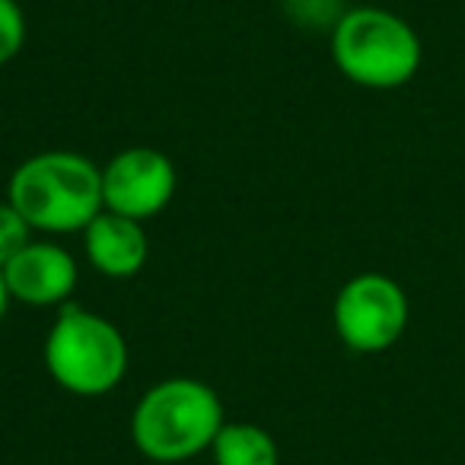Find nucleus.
Segmentation results:
<instances>
[{
	"mask_svg": "<svg viewBox=\"0 0 465 465\" xmlns=\"http://www.w3.org/2000/svg\"><path fill=\"white\" fill-rule=\"evenodd\" d=\"M408 297L389 274L351 278L335 297V331L357 354H382L408 329Z\"/></svg>",
	"mask_w": 465,
	"mask_h": 465,
	"instance_id": "nucleus-5",
	"label": "nucleus"
},
{
	"mask_svg": "<svg viewBox=\"0 0 465 465\" xmlns=\"http://www.w3.org/2000/svg\"><path fill=\"white\" fill-rule=\"evenodd\" d=\"M33 242V226L14 204H0V268Z\"/></svg>",
	"mask_w": 465,
	"mask_h": 465,
	"instance_id": "nucleus-11",
	"label": "nucleus"
},
{
	"mask_svg": "<svg viewBox=\"0 0 465 465\" xmlns=\"http://www.w3.org/2000/svg\"><path fill=\"white\" fill-rule=\"evenodd\" d=\"M341 0H287V10L297 23L303 26H331L344 16V10L338 7Z\"/></svg>",
	"mask_w": 465,
	"mask_h": 465,
	"instance_id": "nucleus-12",
	"label": "nucleus"
},
{
	"mask_svg": "<svg viewBox=\"0 0 465 465\" xmlns=\"http://www.w3.org/2000/svg\"><path fill=\"white\" fill-rule=\"evenodd\" d=\"M4 281L14 300L29 306L64 303L77 287V262L54 242H29L4 265Z\"/></svg>",
	"mask_w": 465,
	"mask_h": 465,
	"instance_id": "nucleus-7",
	"label": "nucleus"
},
{
	"mask_svg": "<svg viewBox=\"0 0 465 465\" xmlns=\"http://www.w3.org/2000/svg\"><path fill=\"white\" fill-rule=\"evenodd\" d=\"M223 424L217 392L201 380L175 376L141 395L131 414V437L150 462L173 465L211 450Z\"/></svg>",
	"mask_w": 465,
	"mask_h": 465,
	"instance_id": "nucleus-2",
	"label": "nucleus"
},
{
	"mask_svg": "<svg viewBox=\"0 0 465 465\" xmlns=\"http://www.w3.org/2000/svg\"><path fill=\"white\" fill-rule=\"evenodd\" d=\"M26 45V16L16 0H0V67L10 64Z\"/></svg>",
	"mask_w": 465,
	"mask_h": 465,
	"instance_id": "nucleus-10",
	"label": "nucleus"
},
{
	"mask_svg": "<svg viewBox=\"0 0 465 465\" xmlns=\"http://www.w3.org/2000/svg\"><path fill=\"white\" fill-rule=\"evenodd\" d=\"M84 249L90 265L105 278H131L147 265L150 240L141 220L103 211L84 230Z\"/></svg>",
	"mask_w": 465,
	"mask_h": 465,
	"instance_id": "nucleus-8",
	"label": "nucleus"
},
{
	"mask_svg": "<svg viewBox=\"0 0 465 465\" xmlns=\"http://www.w3.org/2000/svg\"><path fill=\"white\" fill-rule=\"evenodd\" d=\"M175 194V166L153 147L122 150L103 169L105 211L131 220H150L169 207Z\"/></svg>",
	"mask_w": 465,
	"mask_h": 465,
	"instance_id": "nucleus-6",
	"label": "nucleus"
},
{
	"mask_svg": "<svg viewBox=\"0 0 465 465\" xmlns=\"http://www.w3.org/2000/svg\"><path fill=\"white\" fill-rule=\"evenodd\" d=\"M7 201L26 217L33 230H86L105 211L103 169L71 150L35 153L10 175Z\"/></svg>",
	"mask_w": 465,
	"mask_h": 465,
	"instance_id": "nucleus-1",
	"label": "nucleus"
},
{
	"mask_svg": "<svg viewBox=\"0 0 465 465\" xmlns=\"http://www.w3.org/2000/svg\"><path fill=\"white\" fill-rule=\"evenodd\" d=\"M331 58L363 90H399L420 67V39L401 16L382 7H354L331 29Z\"/></svg>",
	"mask_w": 465,
	"mask_h": 465,
	"instance_id": "nucleus-3",
	"label": "nucleus"
},
{
	"mask_svg": "<svg viewBox=\"0 0 465 465\" xmlns=\"http://www.w3.org/2000/svg\"><path fill=\"white\" fill-rule=\"evenodd\" d=\"M10 291H7V281H4V268H0V322H4V316H7V306H10Z\"/></svg>",
	"mask_w": 465,
	"mask_h": 465,
	"instance_id": "nucleus-13",
	"label": "nucleus"
},
{
	"mask_svg": "<svg viewBox=\"0 0 465 465\" xmlns=\"http://www.w3.org/2000/svg\"><path fill=\"white\" fill-rule=\"evenodd\" d=\"M213 465H278L281 452L274 437L259 424L226 420L211 443Z\"/></svg>",
	"mask_w": 465,
	"mask_h": 465,
	"instance_id": "nucleus-9",
	"label": "nucleus"
},
{
	"mask_svg": "<svg viewBox=\"0 0 465 465\" xmlns=\"http://www.w3.org/2000/svg\"><path fill=\"white\" fill-rule=\"evenodd\" d=\"M45 367L64 392L96 399L128 373V344L109 322L80 306H64L45 341Z\"/></svg>",
	"mask_w": 465,
	"mask_h": 465,
	"instance_id": "nucleus-4",
	"label": "nucleus"
}]
</instances>
